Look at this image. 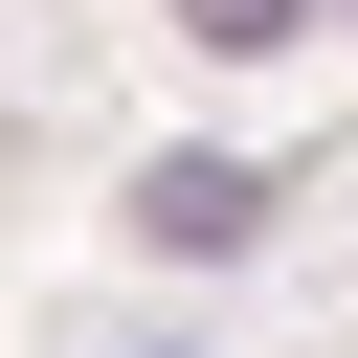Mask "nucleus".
<instances>
[{
    "instance_id": "7ed1b4c3",
    "label": "nucleus",
    "mask_w": 358,
    "mask_h": 358,
    "mask_svg": "<svg viewBox=\"0 0 358 358\" xmlns=\"http://www.w3.org/2000/svg\"><path fill=\"white\" fill-rule=\"evenodd\" d=\"M336 22H358V0H336Z\"/></svg>"
},
{
    "instance_id": "f03ea898",
    "label": "nucleus",
    "mask_w": 358,
    "mask_h": 358,
    "mask_svg": "<svg viewBox=\"0 0 358 358\" xmlns=\"http://www.w3.org/2000/svg\"><path fill=\"white\" fill-rule=\"evenodd\" d=\"M179 22H201V45H291L313 0H179Z\"/></svg>"
},
{
    "instance_id": "f257e3e1",
    "label": "nucleus",
    "mask_w": 358,
    "mask_h": 358,
    "mask_svg": "<svg viewBox=\"0 0 358 358\" xmlns=\"http://www.w3.org/2000/svg\"><path fill=\"white\" fill-rule=\"evenodd\" d=\"M246 224H268V179H246V157H157V179H134V246H179V268H224Z\"/></svg>"
}]
</instances>
